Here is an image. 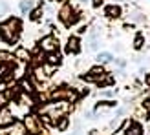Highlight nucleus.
Here are the masks:
<instances>
[{"label":"nucleus","instance_id":"1","mask_svg":"<svg viewBox=\"0 0 150 135\" xmlns=\"http://www.w3.org/2000/svg\"><path fill=\"white\" fill-rule=\"evenodd\" d=\"M22 35V20L18 17H7L0 22V40L6 44H17Z\"/></svg>","mask_w":150,"mask_h":135},{"label":"nucleus","instance_id":"2","mask_svg":"<svg viewBox=\"0 0 150 135\" xmlns=\"http://www.w3.org/2000/svg\"><path fill=\"white\" fill-rule=\"evenodd\" d=\"M24 126H26V130L28 133H31V135H39L42 130V121H40V117H37L33 113H26L24 117Z\"/></svg>","mask_w":150,"mask_h":135},{"label":"nucleus","instance_id":"3","mask_svg":"<svg viewBox=\"0 0 150 135\" xmlns=\"http://www.w3.org/2000/svg\"><path fill=\"white\" fill-rule=\"evenodd\" d=\"M50 97H51V101H68V102H71V101L77 99V93H75L73 88H57V89L51 91Z\"/></svg>","mask_w":150,"mask_h":135},{"label":"nucleus","instance_id":"4","mask_svg":"<svg viewBox=\"0 0 150 135\" xmlns=\"http://www.w3.org/2000/svg\"><path fill=\"white\" fill-rule=\"evenodd\" d=\"M59 46H61V42H59V39L55 35H46L42 37L40 42H39V48L42 51H46V53H51V51H57Z\"/></svg>","mask_w":150,"mask_h":135},{"label":"nucleus","instance_id":"5","mask_svg":"<svg viewBox=\"0 0 150 135\" xmlns=\"http://www.w3.org/2000/svg\"><path fill=\"white\" fill-rule=\"evenodd\" d=\"M104 75H106V70L103 68V64H99V66H93V68H90V71L86 73V75H81V79L82 80H86V82H99Z\"/></svg>","mask_w":150,"mask_h":135},{"label":"nucleus","instance_id":"6","mask_svg":"<svg viewBox=\"0 0 150 135\" xmlns=\"http://www.w3.org/2000/svg\"><path fill=\"white\" fill-rule=\"evenodd\" d=\"M0 135H28V130H26L24 122L15 121L11 126H7V128H0Z\"/></svg>","mask_w":150,"mask_h":135},{"label":"nucleus","instance_id":"7","mask_svg":"<svg viewBox=\"0 0 150 135\" xmlns=\"http://www.w3.org/2000/svg\"><path fill=\"white\" fill-rule=\"evenodd\" d=\"M121 133H123V135H145L143 124H141L139 121H128Z\"/></svg>","mask_w":150,"mask_h":135},{"label":"nucleus","instance_id":"8","mask_svg":"<svg viewBox=\"0 0 150 135\" xmlns=\"http://www.w3.org/2000/svg\"><path fill=\"white\" fill-rule=\"evenodd\" d=\"M104 17L110 18V20H117V18H121L123 17V7L119 6V4H108V6H104Z\"/></svg>","mask_w":150,"mask_h":135},{"label":"nucleus","instance_id":"9","mask_svg":"<svg viewBox=\"0 0 150 135\" xmlns=\"http://www.w3.org/2000/svg\"><path fill=\"white\" fill-rule=\"evenodd\" d=\"M66 53L68 55H79L81 53V39L77 35L68 37V40H66Z\"/></svg>","mask_w":150,"mask_h":135},{"label":"nucleus","instance_id":"10","mask_svg":"<svg viewBox=\"0 0 150 135\" xmlns=\"http://www.w3.org/2000/svg\"><path fill=\"white\" fill-rule=\"evenodd\" d=\"M15 122V115L11 113L9 108H2L0 110V128H7V126H11Z\"/></svg>","mask_w":150,"mask_h":135},{"label":"nucleus","instance_id":"11","mask_svg":"<svg viewBox=\"0 0 150 135\" xmlns=\"http://www.w3.org/2000/svg\"><path fill=\"white\" fill-rule=\"evenodd\" d=\"M73 11H75V9H73V6L68 4V2H66V4L61 7V9H59V15H57V17H59V20L62 22V26H66V22L70 20V17L73 15Z\"/></svg>","mask_w":150,"mask_h":135},{"label":"nucleus","instance_id":"12","mask_svg":"<svg viewBox=\"0 0 150 135\" xmlns=\"http://www.w3.org/2000/svg\"><path fill=\"white\" fill-rule=\"evenodd\" d=\"M13 57H15V58H18L20 62H28L29 58H31V55H29V51H28V48H24V46H18L17 49H15V53H13Z\"/></svg>","mask_w":150,"mask_h":135},{"label":"nucleus","instance_id":"13","mask_svg":"<svg viewBox=\"0 0 150 135\" xmlns=\"http://www.w3.org/2000/svg\"><path fill=\"white\" fill-rule=\"evenodd\" d=\"M53 124H55L57 131H68V128H70V117L68 115H62V117H59Z\"/></svg>","mask_w":150,"mask_h":135},{"label":"nucleus","instance_id":"14","mask_svg":"<svg viewBox=\"0 0 150 135\" xmlns=\"http://www.w3.org/2000/svg\"><path fill=\"white\" fill-rule=\"evenodd\" d=\"M35 0H20V4H18V9L22 15H29V11L35 7Z\"/></svg>","mask_w":150,"mask_h":135},{"label":"nucleus","instance_id":"15","mask_svg":"<svg viewBox=\"0 0 150 135\" xmlns=\"http://www.w3.org/2000/svg\"><path fill=\"white\" fill-rule=\"evenodd\" d=\"M11 99H13L11 89H2V91H0V108H6L7 104L11 102Z\"/></svg>","mask_w":150,"mask_h":135},{"label":"nucleus","instance_id":"16","mask_svg":"<svg viewBox=\"0 0 150 135\" xmlns=\"http://www.w3.org/2000/svg\"><path fill=\"white\" fill-rule=\"evenodd\" d=\"M95 60L99 62V64H108V62L114 60V55H112L110 51H99L97 57H95Z\"/></svg>","mask_w":150,"mask_h":135},{"label":"nucleus","instance_id":"17","mask_svg":"<svg viewBox=\"0 0 150 135\" xmlns=\"http://www.w3.org/2000/svg\"><path fill=\"white\" fill-rule=\"evenodd\" d=\"M42 15H44V7L42 6L33 7V9L29 11V20H31V22H39V20H42Z\"/></svg>","mask_w":150,"mask_h":135},{"label":"nucleus","instance_id":"18","mask_svg":"<svg viewBox=\"0 0 150 135\" xmlns=\"http://www.w3.org/2000/svg\"><path fill=\"white\" fill-rule=\"evenodd\" d=\"M114 77H110V73H106V75H104V77L99 80V82H97V86H99V88H108V86H112V84H114Z\"/></svg>","mask_w":150,"mask_h":135},{"label":"nucleus","instance_id":"19","mask_svg":"<svg viewBox=\"0 0 150 135\" xmlns=\"http://www.w3.org/2000/svg\"><path fill=\"white\" fill-rule=\"evenodd\" d=\"M143 44H145V37L141 35V33H137V35H136V39H134V49L139 51L141 48H143Z\"/></svg>","mask_w":150,"mask_h":135},{"label":"nucleus","instance_id":"20","mask_svg":"<svg viewBox=\"0 0 150 135\" xmlns=\"http://www.w3.org/2000/svg\"><path fill=\"white\" fill-rule=\"evenodd\" d=\"M13 58H15V57L9 53V51H4V49H0V64H4V62H11Z\"/></svg>","mask_w":150,"mask_h":135},{"label":"nucleus","instance_id":"21","mask_svg":"<svg viewBox=\"0 0 150 135\" xmlns=\"http://www.w3.org/2000/svg\"><path fill=\"white\" fill-rule=\"evenodd\" d=\"M9 13V4L6 0H0V15H7Z\"/></svg>","mask_w":150,"mask_h":135},{"label":"nucleus","instance_id":"22","mask_svg":"<svg viewBox=\"0 0 150 135\" xmlns=\"http://www.w3.org/2000/svg\"><path fill=\"white\" fill-rule=\"evenodd\" d=\"M143 110H145L146 115H150V97H145L143 99Z\"/></svg>","mask_w":150,"mask_h":135},{"label":"nucleus","instance_id":"23","mask_svg":"<svg viewBox=\"0 0 150 135\" xmlns=\"http://www.w3.org/2000/svg\"><path fill=\"white\" fill-rule=\"evenodd\" d=\"M132 20H134V22H141V20H145V17H143V13L136 11V13L132 15Z\"/></svg>","mask_w":150,"mask_h":135},{"label":"nucleus","instance_id":"24","mask_svg":"<svg viewBox=\"0 0 150 135\" xmlns=\"http://www.w3.org/2000/svg\"><path fill=\"white\" fill-rule=\"evenodd\" d=\"M112 62H115V66L119 68V70H123V68L126 66V60H123V58H114Z\"/></svg>","mask_w":150,"mask_h":135},{"label":"nucleus","instance_id":"25","mask_svg":"<svg viewBox=\"0 0 150 135\" xmlns=\"http://www.w3.org/2000/svg\"><path fill=\"white\" fill-rule=\"evenodd\" d=\"M103 2H104V0H92V6L97 9V7H101V4H103Z\"/></svg>","mask_w":150,"mask_h":135},{"label":"nucleus","instance_id":"26","mask_svg":"<svg viewBox=\"0 0 150 135\" xmlns=\"http://www.w3.org/2000/svg\"><path fill=\"white\" fill-rule=\"evenodd\" d=\"M114 93H115L114 89H110V91H104V93H101V97H112Z\"/></svg>","mask_w":150,"mask_h":135},{"label":"nucleus","instance_id":"27","mask_svg":"<svg viewBox=\"0 0 150 135\" xmlns=\"http://www.w3.org/2000/svg\"><path fill=\"white\" fill-rule=\"evenodd\" d=\"M145 84L150 88V73H145Z\"/></svg>","mask_w":150,"mask_h":135},{"label":"nucleus","instance_id":"28","mask_svg":"<svg viewBox=\"0 0 150 135\" xmlns=\"http://www.w3.org/2000/svg\"><path fill=\"white\" fill-rule=\"evenodd\" d=\"M6 70H9V68L6 66V68H2V70H0V71H6ZM0 79H4V73H0Z\"/></svg>","mask_w":150,"mask_h":135},{"label":"nucleus","instance_id":"29","mask_svg":"<svg viewBox=\"0 0 150 135\" xmlns=\"http://www.w3.org/2000/svg\"><path fill=\"white\" fill-rule=\"evenodd\" d=\"M50 2H68V0H50Z\"/></svg>","mask_w":150,"mask_h":135}]
</instances>
